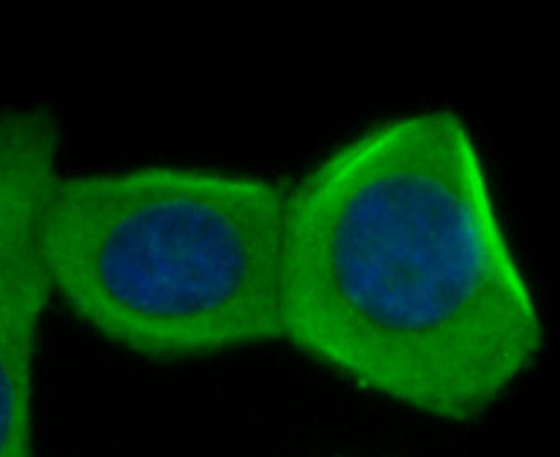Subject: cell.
I'll return each mask as SVG.
<instances>
[{
  "label": "cell",
  "instance_id": "obj_1",
  "mask_svg": "<svg viewBox=\"0 0 560 457\" xmlns=\"http://www.w3.org/2000/svg\"><path fill=\"white\" fill-rule=\"evenodd\" d=\"M281 319L312 359L447 422L533 367L537 304L458 115L372 127L290 190Z\"/></svg>",
  "mask_w": 560,
  "mask_h": 457
},
{
  "label": "cell",
  "instance_id": "obj_3",
  "mask_svg": "<svg viewBox=\"0 0 560 457\" xmlns=\"http://www.w3.org/2000/svg\"><path fill=\"white\" fill-rule=\"evenodd\" d=\"M59 151V117L47 103L0 110V457H36L33 356L56 293L42 221Z\"/></svg>",
  "mask_w": 560,
  "mask_h": 457
},
{
  "label": "cell",
  "instance_id": "obj_2",
  "mask_svg": "<svg viewBox=\"0 0 560 457\" xmlns=\"http://www.w3.org/2000/svg\"><path fill=\"white\" fill-rule=\"evenodd\" d=\"M290 190L178 166L59 175L42 221L54 292L103 338L148 359L281 339Z\"/></svg>",
  "mask_w": 560,
  "mask_h": 457
}]
</instances>
